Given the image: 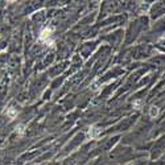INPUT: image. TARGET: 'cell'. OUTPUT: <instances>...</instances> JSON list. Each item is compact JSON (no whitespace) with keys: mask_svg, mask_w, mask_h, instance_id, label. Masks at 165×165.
Instances as JSON below:
<instances>
[{"mask_svg":"<svg viewBox=\"0 0 165 165\" xmlns=\"http://www.w3.org/2000/svg\"><path fill=\"white\" fill-rule=\"evenodd\" d=\"M52 32H53L52 28L42 29V32H41V34H40V41H42V42H45V44H52V40H50Z\"/></svg>","mask_w":165,"mask_h":165,"instance_id":"1","label":"cell"},{"mask_svg":"<svg viewBox=\"0 0 165 165\" xmlns=\"http://www.w3.org/2000/svg\"><path fill=\"white\" fill-rule=\"evenodd\" d=\"M141 104H143L141 100H135L134 102V107L136 108V110H140V108H141Z\"/></svg>","mask_w":165,"mask_h":165,"instance_id":"4","label":"cell"},{"mask_svg":"<svg viewBox=\"0 0 165 165\" xmlns=\"http://www.w3.org/2000/svg\"><path fill=\"white\" fill-rule=\"evenodd\" d=\"M157 114H159V108L157 107H151V111H149V115H151L152 118H155V116H157Z\"/></svg>","mask_w":165,"mask_h":165,"instance_id":"3","label":"cell"},{"mask_svg":"<svg viewBox=\"0 0 165 165\" xmlns=\"http://www.w3.org/2000/svg\"><path fill=\"white\" fill-rule=\"evenodd\" d=\"M16 129H17V132H19L20 135H23V134H24V125H19V127L16 128Z\"/></svg>","mask_w":165,"mask_h":165,"instance_id":"6","label":"cell"},{"mask_svg":"<svg viewBox=\"0 0 165 165\" xmlns=\"http://www.w3.org/2000/svg\"><path fill=\"white\" fill-rule=\"evenodd\" d=\"M7 114H8L11 118H15V116H16V111H15L13 108H9L8 111H7Z\"/></svg>","mask_w":165,"mask_h":165,"instance_id":"5","label":"cell"},{"mask_svg":"<svg viewBox=\"0 0 165 165\" xmlns=\"http://www.w3.org/2000/svg\"><path fill=\"white\" fill-rule=\"evenodd\" d=\"M100 129L97 127V125H91L90 128H88V132H87V136L90 137V139H97L98 135H99Z\"/></svg>","mask_w":165,"mask_h":165,"instance_id":"2","label":"cell"}]
</instances>
